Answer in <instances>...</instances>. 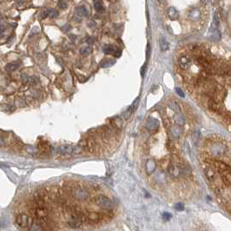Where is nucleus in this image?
I'll list each match as a JSON object with an SVG mask.
<instances>
[{"mask_svg":"<svg viewBox=\"0 0 231 231\" xmlns=\"http://www.w3.org/2000/svg\"><path fill=\"white\" fill-rule=\"evenodd\" d=\"M117 203L101 187L67 180L41 187L16 205L13 215L23 231H82L116 217Z\"/></svg>","mask_w":231,"mask_h":231,"instance_id":"f257e3e1","label":"nucleus"},{"mask_svg":"<svg viewBox=\"0 0 231 231\" xmlns=\"http://www.w3.org/2000/svg\"><path fill=\"white\" fill-rule=\"evenodd\" d=\"M156 169H157V163L154 159H148L145 164V172H146V175L150 176L152 175L155 171H156Z\"/></svg>","mask_w":231,"mask_h":231,"instance_id":"f03ea898","label":"nucleus"},{"mask_svg":"<svg viewBox=\"0 0 231 231\" xmlns=\"http://www.w3.org/2000/svg\"><path fill=\"white\" fill-rule=\"evenodd\" d=\"M190 63H191L190 58L188 56H186V55H182V56H179V58H178V64H179V67L181 69H182V70L189 69V66H190Z\"/></svg>","mask_w":231,"mask_h":231,"instance_id":"7ed1b4c3","label":"nucleus"},{"mask_svg":"<svg viewBox=\"0 0 231 231\" xmlns=\"http://www.w3.org/2000/svg\"><path fill=\"white\" fill-rule=\"evenodd\" d=\"M159 121L156 118H150L148 119L146 123V128L150 131H154L157 130L159 128Z\"/></svg>","mask_w":231,"mask_h":231,"instance_id":"20e7f679","label":"nucleus"},{"mask_svg":"<svg viewBox=\"0 0 231 231\" xmlns=\"http://www.w3.org/2000/svg\"><path fill=\"white\" fill-rule=\"evenodd\" d=\"M188 17L191 21H197L198 19H200V17H201V11L198 8H193L189 11Z\"/></svg>","mask_w":231,"mask_h":231,"instance_id":"39448f33","label":"nucleus"},{"mask_svg":"<svg viewBox=\"0 0 231 231\" xmlns=\"http://www.w3.org/2000/svg\"><path fill=\"white\" fill-rule=\"evenodd\" d=\"M170 134L171 135L175 138V139H177V138H179L182 135V128H181L180 125H173L171 128H170Z\"/></svg>","mask_w":231,"mask_h":231,"instance_id":"423d86ee","label":"nucleus"},{"mask_svg":"<svg viewBox=\"0 0 231 231\" xmlns=\"http://www.w3.org/2000/svg\"><path fill=\"white\" fill-rule=\"evenodd\" d=\"M179 169H180L182 176L185 177V176H189V175H191L192 169L190 166L184 164H179Z\"/></svg>","mask_w":231,"mask_h":231,"instance_id":"0eeeda50","label":"nucleus"},{"mask_svg":"<svg viewBox=\"0 0 231 231\" xmlns=\"http://www.w3.org/2000/svg\"><path fill=\"white\" fill-rule=\"evenodd\" d=\"M168 16L170 20H177L179 18V12L174 7H169L168 10Z\"/></svg>","mask_w":231,"mask_h":231,"instance_id":"6e6552de","label":"nucleus"},{"mask_svg":"<svg viewBox=\"0 0 231 231\" xmlns=\"http://www.w3.org/2000/svg\"><path fill=\"white\" fill-rule=\"evenodd\" d=\"M76 14L79 17H87L89 15V11L85 5H80L76 9Z\"/></svg>","mask_w":231,"mask_h":231,"instance_id":"1a4fd4ad","label":"nucleus"},{"mask_svg":"<svg viewBox=\"0 0 231 231\" xmlns=\"http://www.w3.org/2000/svg\"><path fill=\"white\" fill-rule=\"evenodd\" d=\"M215 166H216V168L219 169L220 171H222V173H224V172H228V171H229L230 170V168L225 164V163H223V162H221V161H216L215 163Z\"/></svg>","mask_w":231,"mask_h":231,"instance_id":"9d476101","label":"nucleus"},{"mask_svg":"<svg viewBox=\"0 0 231 231\" xmlns=\"http://www.w3.org/2000/svg\"><path fill=\"white\" fill-rule=\"evenodd\" d=\"M117 50H118V49H117V48L112 45H105V46L103 47V52H104L105 54H107V55H113V54L115 55Z\"/></svg>","mask_w":231,"mask_h":231,"instance_id":"9b49d317","label":"nucleus"},{"mask_svg":"<svg viewBox=\"0 0 231 231\" xmlns=\"http://www.w3.org/2000/svg\"><path fill=\"white\" fill-rule=\"evenodd\" d=\"M22 80L23 83L29 84V85H36L38 82V79L36 77H31V76H23Z\"/></svg>","mask_w":231,"mask_h":231,"instance_id":"f8f14e48","label":"nucleus"},{"mask_svg":"<svg viewBox=\"0 0 231 231\" xmlns=\"http://www.w3.org/2000/svg\"><path fill=\"white\" fill-rule=\"evenodd\" d=\"M73 150L74 147H72L71 145H62V146H60L57 149L58 152L63 153V154H70V153H72L73 152Z\"/></svg>","mask_w":231,"mask_h":231,"instance_id":"ddd939ff","label":"nucleus"},{"mask_svg":"<svg viewBox=\"0 0 231 231\" xmlns=\"http://www.w3.org/2000/svg\"><path fill=\"white\" fill-rule=\"evenodd\" d=\"M19 66H20L19 63H17V62L9 63H7V64H6L5 70H7V71H9V72H12V71L17 70V69L19 68Z\"/></svg>","mask_w":231,"mask_h":231,"instance_id":"4468645a","label":"nucleus"},{"mask_svg":"<svg viewBox=\"0 0 231 231\" xmlns=\"http://www.w3.org/2000/svg\"><path fill=\"white\" fill-rule=\"evenodd\" d=\"M209 108L210 110L212 111H219L220 110V107L219 104L217 103V102L215 101V99H210L209 101Z\"/></svg>","mask_w":231,"mask_h":231,"instance_id":"2eb2a0df","label":"nucleus"},{"mask_svg":"<svg viewBox=\"0 0 231 231\" xmlns=\"http://www.w3.org/2000/svg\"><path fill=\"white\" fill-rule=\"evenodd\" d=\"M86 145L88 147V149L90 150V151H93L96 149V140L93 138V137H90L88 140H87V143H86Z\"/></svg>","mask_w":231,"mask_h":231,"instance_id":"dca6fc26","label":"nucleus"},{"mask_svg":"<svg viewBox=\"0 0 231 231\" xmlns=\"http://www.w3.org/2000/svg\"><path fill=\"white\" fill-rule=\"evenodd\" d=\"M159 44H160V48L163 51H167L169 49V43L167 42L166 38L164 37H161L159 39Z\"/></svg>","mask_w":231,"mask_h":231,"instance_id":"f3484780","label":"nucleus"},{"mask_svg":"<svg viewBox=\"0 0 231 231\" xmlns=\"http://www.w3.org/2000/svg\"><path fill=\"white\" fill-rule=\"evenodd\" d=\"M205 175L207 177V179L209 181H214L215 177V173L213 169L211 168H208V169H205Z\"/></svg>","mask_w":231,"mask_h":231,"instance_id":"a211bd4d","label":"nucleus"},{"mask_svg":"<svg viewBox=\"0 0 231 231\" xmlns=\"http://www.w3.org/2000/svg\"><path fill=\"white\" fill-rule=\"evenodd\" d=\"M175 122L178 124V125H183L185 124V117L181 113H176V115L175 116Z\"/></svg>","mask_w":231,"mask_h":231,"instance_id":"6ab92c4d","label":"nucleus"},{"mask_svg":"<svg viewBox=\"0 0 231 231\" xmlns=\"http://www.w3.org/2000/svg\"><path fill=\"white\" fill-rule=\"evenodd\" d=\"M116 61L114 59H105L102 62V67L103 68H109L113 66L115 64Z\"/></svg>","mask_w":231,"mask_h":231,"instance_id":"aec40b11","label":"nucleus"},{"mask_svg":"<svg viewBox=\"0 0 231 231\" xmlns=\"http://www.w3.org/2000/svg\"><path fill=\"white\" fill-rule=\"evenodd\" d=\"M169 107L176 113H181V108L180 106L175 103V102H169Z\"/></svg>","mask_w":231,"mask_h":231,"instance_id":"412c9836","label":"nucleus"},{"mask_svg":"<svg viewBox=\"0 0 231 231\" xmlns=\"http://www.w3.org/2000/svg\"><path fill=\"white\" fill-rule=\"evenodd\" d=\"M222 181L223 182L227 184V185H229L231 184V174L228 172H224L223 173V175H222Z\"/></svg>","mask_w":231,"mask_h":231,"instance_id":"4be33fe9","label":"nucleus"},{"mask_svg":"<svg viewBox=\"0 0 231 231\" xmlns=\"http://www.w3.org/2000/svg\"><path fill=\"white\" fill-rule=\"evenodd\" d=\"M46 13H47V17H51V18H55L58 16V11L55 9H48L46 10Z\"/></svg>","mask_w":231,"mask_h":231,"instance_id":"5701e85b","label":"nucleus"},{"mask_svg":"<svg viewBox=\"0 0 231 231\" xmlns=\"http://www.w3.org/2000/svg\"><path fill=\"white\" fill-rule=\"evenodd\" d=\"M94 8L97 12H102L104 10L103 5L102 2H100V1H94Z\"/></svg>","mask_w":231,"mask_h":231,"instance_id":"b1692460","label":"nucleus"},{"mask_svg":"<svg viewBox=\"0 0 231 231\" xmlns=\"http://www.w3.org/2000/svg\"><path fill=\"white\" fill-rule=\"evenodd\" d=\"M211 33V38L214 40H219L221 38V32L219 30H215L210 32Z\"/></svg>","mask_w":231,"mask_h":231,"instance_id":"393cba45","label":"nucleus"},{"mask_svg":"<svg viewBox=\"0 0 231 231\" xmlns=\"http://www.w3.org/2000/svg\"><path fill=\"white\" fill-rule=\"evenodd\" d=\"M132 112H133V110H132V109H131V106H130L125 112L123 114V117H124V119H125V120H127V119H129L131 117V114H132Z\"/></svg>","mask_w":231,"mask_h":231,"instance_id":"a878e982","label":"nucleus"},{"mask_svg":"<svg viewBox=\"0 0 231 231\" xmlns=\"http://www.w3.org/2000/svg\"><path fill=\"white\" fill-rule=\"evenodd\" d=\"M90 48L89 47H83L81 50H80V54L83 55V56H88L90 53Z\"/></svg>","mask_w":231,"mask_h":231,"instance_id":"bb28decb","label":"nucleus"},{"mask_svg":"<svg viewBox=\"0 0 231 231\" xmlns=\"http://www.w3.org/2000/svg\"><path fill=\"white\" fill-rule=\"evenodd\" d=\"M192 138H193V142L197 144L199 141V139H200V132L199 131H195L194 133H193V135H192Z\"/></svg>","mask_w":231,"mask_h":231,"instance_id":"cd10ccee","label":"nucleus"},{"mask_svg":"<svg viewBox=\"0 0 231 231\" xmlns=\"http://www.w3.org/2000/svg\"><path fill=\"white\" fill-rule=\"evenodd\" d=\"M58 6L63 9V10H64V9H66L68 7V4L67 2H65V1H63V0H61V1H58Z\"/></svg>","mask_w":231,"mask_h":231,"instance_id":"c85d7f7f","label":"nucleus"},{"mask_svg":"<svg viewBox=\"0 0 231 231\" xmlns=\"http://www.w3.org/2000/svg\"><path fill=\"white\" fill-rule=\"evenodd\" d=\"M82 151H83V148H82L81 146L74 147V150H73L74 154H80Z\"/></svg>","mask_w":231,"mask_h":231,"instance_id":"c756f323","label":"nucleus"},{"mask_svg":"<svg viewBox=\"0 0 231 231\" xmlns=\"http://www.w3.org/2000/svg\"><path fill=\"white\" fill-rule=\"evenodd\" d=\"M175 92L178 96H180L181 97H184L185 96V94L182 90H181L180 88H175Z\"/></svg>","mask_w":231,"mask_h":231,"instance_id":"7c9ffc66","label":"nucleus"},{"mask_svg":"<svg viewBox=\"0 0 231 231\" xmlns=\"http://www.w3.org/2000/svg\"><path fill=\"white\" fill-rule=\"evenodd\" d=\"M138 103H139V98H136L135 101H134V103H133L132 106H131V109H132V110H133V111H135V110H136L137 105H138Z\"/></svg>","mask_w":231,"mask_h":231,"instance_id":"2f4dec72","label":"nucleus"},{"mask_svg":"<svg viewBox=\"0 0 231 231\" xmlns=\"http://www.w3.org/2000/svg\"><path fill=\"white\" fill-rule=\"evenodd\" d=\"M93 43H94V38H87V44L88 45H92Z\"/></svg>","mask_w":231,"mask_h":231,"instance_id":"473e14b6","label":"nucleus"},{"mask_svg":"<svg viewBox=\"0 0 231 231\" xmlns=\"http://www.w3.org/2000/svg\"><path fill=\"white\" fill-rule=\"evenodd\" d=\"M150 45H147V56L148 57L150 56Z\"/></svg>","mask_w":231,"mask_h":231,"instance_id":"72a5a7b5","label":"nucleus"},{"mask_svg":"<svg viewBox=\"0 0 231 231\" xmlns=\"http://www.w3.org/2000/svg\"><path fill=\"white\" fill-rule=\"evenodd\" d=\"M4 30H5V26L3 24H1V32L3 33L4 32Z\"/></svg>","mask_w":231,"mask_h":231,"instance_id":"f704fd0d","label":"nucleus"},{"mask_svg":"<svg viewBox=\"0 0 231 231\" xmlns=\"http://www.w3.org/2000/svg\"><path fill=\"white\" fill-rule=\"evenodd\" d=\"M17 4H18L19 5H21L23 4H24V2H23V1H17Z\"/></svg>","mask_w":231,"mask_h":231,"instance_id":"c9c22d12","label":"nucleus"}]
</instances>
